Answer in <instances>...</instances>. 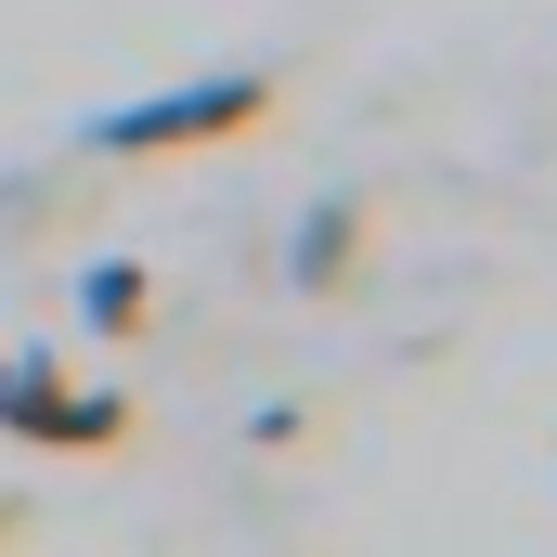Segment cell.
Returning a JSON list of instances; mask_svg holds the SVG:
<instances>
[{
  "mask_svg": "<svg viewBox=\"0 0 557 557\" xmlns=\"http://www.w3.org/2000/svg\"><path fill=\"white\" fill-rule=\"evenodd\" d=\"M285 91L273 78H182V91H143L117 117H91V156H195V143H247Z\"/></svg>",
  "mask_w": 557,
  "mask_h": 557,
  "instance_id": "6da1fadb",
  "label": "cell"
},
{
  "mask_svg": "<svg viewBox=\"0 0 557 557\" xmlns=\"http://www.w3.org/2000/svg\"><path fill=\"white\" fill-rule=\"evenodd\" d=\"M350 247H363V208L324 195V208L298 221V285H337V273H350Z\"/></svg>",
  "mask_w": 557,
  "mask_h": 557,
  "instance_id": "3957f363",
  "label": "cell"
},
{
  "mask_svg": "<svg viewBox=\"0 0 557 557\" xmlns=\"http://www.w3.org/2000/svg\"><path fill=\"white\" fill-rule=\"evenodd\" d=\"M0 532H13V506H0Z\"/></svg>",
  "mask_w": 557,
  "mask_h": 557,
  "instance_id": "5b68a950",
  "label": "cell"
},
{
  "mask_svg": "<svg viewBox=\"0 0 557 557\" xmlns=\"http://www.w3.org/2000/svg\"><path fill=\"white\" fill-rule=\"evenodd\" d=\"M143 298H156V285H143L131 260H104V273L78 285V324H91V337H131V324H143Z\"/></svg>",
  "mask_w": 557,
  "mask_h": 557,
  "instance_id": "277c9868",
  "label": "cell"
},
{
  "mask_svg": "<svg viewBox=\"0 0 557 557\" xmlns=\"http://www.w3.org/2000/svg\"><path fill=\"white\" fill-rule=\"evenodd\" d=\"M0 428L39 441V454H117L131 441V403L117 389H65L39 350H0Z\"/></svg>",
  "mask_w": 557,
  "mask_h": 557,
  "instance_id": "7a4b0ae2",
  "label": "cell"
}]
</instances>
